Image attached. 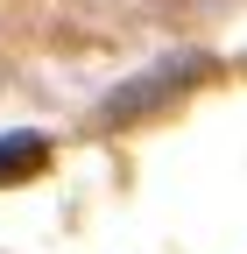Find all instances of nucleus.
<instances>
[{"label": "nucleus", "mask_w": 247, "mask_h": 254, "mask_svg": "<svg viewBox=\"0 0 247 254\" xmlns=\"http://www.w3.org/2000/svg\"><path fill=\"white\" fill-rule=\"evenodd\" d=\"M205 78H212V57H170V64H156V71H141L134 85H120L113 99L99 106V127H134L156 106H177L184 92H198Z\"/></svg>", "instance_id": "f257e3e1"}, {"label": "nucleus", "mask_w": 247, "mask_h": 254, "mask_svg": "<svg viewBox=\"0 0 247 254\" xmlns=\"http://www.w3.org/2000/svg\"><path fill=\"white\" fill-rule=\"evenodd\" d=\"M50 170V141L36 127H21V134H0V184H28Z\"/></svg>", "instance_id": "f03ea898"}]
</instances>
